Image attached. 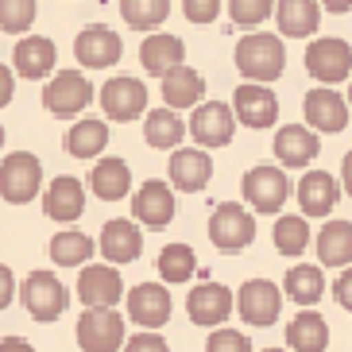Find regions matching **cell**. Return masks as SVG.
<instances>
[{
    "label": "cell",
    "instance_id": "47",
    "mask_svg": "<svg viewBox=\"0 0 352 352\" xmlns=\"http://www.w3.org/2000/svg\"><path fill=\"white\" fill-rule=\"evenodd\" d=\"M318 4H321L325 12H333V16H344V12L352 8V0H318Z\"/></svg>",
    "mask_w": 352,
    "mask_h": 352
},
{
    "label": "cell",
    "instance_id": "49",
    "mask_svg": "<svg viewBox=\"0 0 352 352\" xmlns=\"http://www.w3.org/2000/svg\"><path fill=\"white\" fill-rule=\"evenodd\" d=\"M259 352H290V349H259Z\"/></svg>",
    "mask_w": 352,
    "mask_h": 352
},
{
    "label": "cell",
    "instance_id": "42",
    "mask_svg": "<svg viewBox=\"0 0 352 352\" xmlns=\"http://www.w3.org/2000/svg\"><path fill=\"white\" fill-rule=\"evenodd\" d=\"M124 352H170V344L159 337V333H135V337H128V344H124Z\"/></svg>",
    "mask_w": 352,
    "mask_h": 352
},
{
    "label": "cell",
    "instance_id": "29",
    "mask_svg": "<svg viewBox=\"0 0 352 352\" xmlns=\"http://www.w3.org/2000/svg\"><path fill=\"white\" fill-rule=\"evenodd\" d=\"M321 267H352V221H329L314 236Z\"/></svg>",
    "mask_w": 352,
    "mask_h": 352
},
{
    "label": "cell",
    "instance_id": "27",
    "mask_svg": "<svg viewBox=\"0 0 352 352\" xmlns=\"http://www.w3.org/2000/svg\"><path fill=\"white\" fill-rule=\"evenodd\" d=\"M275 23L287 39H310L321 23L318 0H275Z\"/></svg>",
    "mask_w": 352,
    "mask_h": 352
},
{
    "label": "cell",
    "instance_id": "45",
    "mask_svg": "<svg viewBox=\"0 0 352 352\" xmlns=\"http://www.w3.org/2000/svg\"><path fill=\"white\" fill-rule=\"evenodd\" d=\"M12 298H16V275H12V267L0 263V310L12 306Z\"/></svg>",
    "mask_w": 352,
    "mask_h": 352
},
{
    "label": "cell",
    "instance_id": "10",
    "mask_svg": "<svg viewBox=\"0 0 352 352\" xmlns=\"http://www.w3.org/2000/svg\"><path fill=\"white\" fill-rule=\"evenodd\" d=\"M279 310H283V290L271 279H248L236 290V314L248 321V325H256V329L275 325V321H279Z\"/></svg>",
    "mask_w": 352,
    "mask_h": 352
},
{
    "label": "cell",
    "instance_id": "22",
    "mask_svg": "<svg viewBox=\"0 0 352 352\" xmlns=\"http://www.w3.org/2000/svg\"><path fill=\"white\" fill-rule=\"evenodd\" d=\"M140 63L151 78H166L170 70L186 66V43L170 32H151L140 43Z\"/></svg>",
    "mask_w": 352,
    "mask_h": 352
},
{
    "label": "cell",
    "instance_id": "4",
    "mask_svg": "<svg viewBox=\"0 0 352 352\" xmlns=\"http://www.w3.org/2000/svg\"><path fill=\"white\" fill-rule=\"evenodd\" d=\"M20 302L35 321H58L70 306V290L63 287L54 271H32L20 283Z\"/></svg>",
    "mask_w": 352,
    "mask_h": 352
},
{
    "label": "cell",
    "instance_id": "37",
    "mask_svg": "<svg viewBox=\"0 0 352 352\" xmlns=\"http://www.w3.org/2000/svg\"><path fill=\"white\" fill-rule=\"evenodd\" d=\"M310 221L306 217H279L275 221V248L279 256H302L310 248Z\"/></svg>",
    "mask_w": 352,
    "mask_h": 352
},
{
    "label": "cell",
    "instance_id": "32",
    "mask_svg": "<svg viewBox=\"0 0 352 352\" xmlns=\"http://www.w3.org/2000/svg\"><path fill=\"white\" fill-rule=\"evenodd\" d=\"M283 290H287L290 302H298L302 310H314V302H321V294H325V271L314 267V263H298V267L287 271Z\"/></svg>",
    "mask_w": 352,
    "mask_h": 352
},
{
    "label": "cell",
    "instance_id": "43",
    "mask_svg": "<svg viewBox=\"0 0 352 352\" xmlns=\"http://www.w3.org/2000/svg\"><path fill=\"white\" fill-rule=\"evenodd\" d=\"M333 298H337L341 310L352 314V267H344L341 275H337V283H333Z\"/></svg>",
    "mask_w": 352,
    "mask_h": 352
},
{
    "label": "cell",
    "instance_id": "16",
    "mask_svg": "<svg viewBox=\"0 0 352 352\" xmlns=\"http://www.w3.org/2000/svg\"><path fill=\"white\" fill-rule=\"evenodd\" d=\"M166 175H170V186L175 190L201 194L209 186V178H213V159H209L206 147H178V151H170Z\"/></svg>",
    "mask_w": 352,
    "mask_h": 352
},
{
    "label": "cell",
    "instance_id": "28",
    "mask_svg": "<svg viewBox=\"0 0 352 352\" xmlns=\"http://www.w3.org/2000/svg\"><path fill=\"white\" fill-rule=\"evenodd\" d=\"M89 190L101 201H120V197H128V190H132V170H128V163L116 155L97 159L94 170H89Z\"/></svg>",
    "mask_w": 352,
    "mask_h": 352
},
{
    "label": "cell",
    "instance_id": "21",
    "mask_svg": "<svg viewBox=\"0 0 352 352\" xmlns=\"http://www.w3.org/2000/svg\"><path fill=\"white\" fill-rule=\"evenodd\" d=\"M271 151H275V159H279L283 166H310L314 159H318L321 144H318V132H314L310 124H283L279 132H275V144H271Z\"/></svg>",
    "mask_w": 352,
    "mask_h": 352
},
{
    "label": "cell",
    "instance_id": "36",
    "mask_svg": "<svg viewBox=\"0 0 352 352\" xmlns=\"http://www.w3.org/2000/svg\"><path fill=\"white\" fill-rule=\"evenodd\" d=\"M194 271H197V256L190 244H166L159 252V275H163V283H190Z\"/></svg>",
    "mask_w": 352,
    "mask_h": 352
},
{
    "label": "cell",
    "instance_id": "17",
    "mask_svg": "<svg viewBox=\"0 0 352 352\" xmlns=\"http://www.w3.org/2000/svg\"><path fill=\"white\" fill-rule=\"evenodd\" d=\"M78 298L82 306H116L124 298V279L113 263H85L82 275H78Z\"/></svg>",
    "mask_w": 352,
    "mask_h": 352
},
{
    "label": "cell",
    "instance_id": "2",
    "mask_svg": "<svg viewBox=\"0 0 352 352\" xmlns=\"http://www.w3.org/2000/svg\"><path fill=\"white\" fill-rule=\"evenodd\" d=\"M78 349L82 352H120L128 344L124 314L116 306H89L78 318Z\"/></svg>",
    "mask_w": 352,
    "mask_h": 352
},
{
    "label": "cell",
    "instance_id": "12",
    "mask_svg": "<svg viewBox=\"0 0 352 352\" xmlns=\"http://www.w3.org/2000/svg\"><path fill=\"white\" fill-rule=\"evenodd\" d=\"M97 97H101L104 116H109V120H120V124H128V120L147 113V85L140 82V78H128V74L104 82Z\"/></svg>",
    "mask_w": 352,
    "mask_h": 352
},
{
    "label": "cell",
    "instance_id": "24",
    "mask_svg": "<svg viewBox=\"0 0 352 352\" xmlns=\"http://www.w3.org/2000/svg\"><path fill=\"white\" fill-rule=\"evenodd\" d=\"M337 197H341V186H337V178H333L329 170H310V175H302V182H298L302 217H329L333 206H337Z\"/></svg>",
    "mask_w": 352,
    "mask_h": 352
},
{
    "label": "cell",
    "instance_id": "35",
    "mask_svg": "<svg viewBox=\"0 0 352 352\" xmlns=\"http://www.w3.org/2000/svg\"><path fill=\"white\" fill-rule=\"evenodd\" d=\"M120 16L135 32H155L170 16V0H120Z\"/></svg>",
    "mask_w": 352,
    "mask_h": 352
},
{
    "label": "cell",
    "instance_id": "51",
    "mask_svg": "<svg viewBox=\"0 0 352 352\" xmlns=\"http://www.w3.org/2000/svg\"><path fill=\"white\" fill-rule=\"evenodd\" d=\"M349 104H352V85H349Z\"/></svg>",
    "mask_w": 352,
    "mask_h": 352
},
{
    "label": "cell",
    "instance_id": "50",
    "mask_svg": "<svg viewBox=\"0 0 352 352\" xmlns=\"http://www.w3.org/2000/svg\"><path fill=\"white\" fill-rule=\"evenodd\" d=\"M0 147H4V128H0Z\"/></svg>",
    "mask_w": 352,
    "mask_h": 352
},
{
    "label": "cell",
    "instance_id": "6",
    "mask_svg": "<svg viewBox=\"0 0 352 352\" xmlns=\"http://www.w3.org/2000/svg\"><path fill=\"white\" fill-rule=\"evenodd\" d=\"M209 240H213V248L217 252H244L256 240V221L244 206L236 201H225V206L213 209V217H209Z\"/></svg>",
    "mask_w": 352,
    "mask_h": 352
},
{
    "label": "cell",
    "instance_id": "3",
    "mask_svg": "<svg viewBox=\"0 0 352 352\" xmlns=\"http://www.w3.org/2000/svg\"><path fill=\"white\" fill-rule=\"evenodd\" d=\"M43 190V163L32 151H12L0 159V197L8 206H28Z\"/></svg>",
    "mask_w": 352,
    "mask_h": 352
},
{
    "label": "cell",
    "instance_id": "23",
    "mask_svg": "<svg viewBox=\"0 0 352 352\" xmlns=\"http://www.w3.org/2000/svg\"><path fill=\"white\" fill-rule=\"evenodd\" d=\"M43 213L58 225H70L85 213V186L74 175H58L43 194Z\"/></svg>",
    "mask_w": 352,
    "mask_h": 352
},
{
    "label": "cell",
    "instance_id": "20",
    "mask_svg": "<svg viewBox=\"0 0 352 352\" xmlns=\"http://www.w3.org/2000/svg\"><path fill=\"white\" fill-rule=\"evenodd\" d=\"M232 113H236L240 124L248 128H271L275 116H279V97L271 94L267 85L248 82V85H236V97H232Z\"/></svg>",
    "mask_w": 352,
    "mask_h": 352
},
{
    "label": "cell",
    "instance_id": "5",
    "mask_svg": "<svg viewBox=\"0 0 352 352\" xmlns=\"http://www.w3.org/2000/svg\"><path fill=\"white\" fill-rule=\"evenodd\" d=\"M94 101V85L78 70H58L51 82L43 85V109L51 116H78Z\"/></svg>",
    "mask_w": 352,
    "mask_h": 352
},
{
    "label": "cell",
    "instance_id": "34",
    "mask_svg": "<svg viewBox=\"0 0 352 352\" xmlns=\"http://www.w3.org/2000/svg\"><path fill=\"white\" fill-rule=\"evenodd\" d=\"M51 259L58 263V267H85L89 259H94L97 244L85 232H78V228H63L58 236H51Z\"/></svg>",
    "mask_w": 352,
    "mask_h": 352
},
{
    "label": "cell",
    "instance_id": "46",
    "mask_svg": "<svg viewBox=\"0 0 352 352\" xmlns=\"http://www.w3.org/2000/svg\"><path fill=\"white\" fill-rule=\"evenodd\" d=\"M0 352H35V344L23 341V337H4V341H0Z\"/></svg>",
    "mask_w": 352,
    "mask_h": 352
},
{
    "label": "cell",
    "instance_id": "38",
    "mask_svg": "<svg viewBox=\"0 0 352 352\" xmlns=\"http://www.w3.org/2000/svg\"><path fill=\"white\" fill-rule=\"evenodd\" d=\"M35 16H39L35 0H0V32L4 35H28Z\"/></svg>",
    "mask_w": 352,
    "mask_h": 352
},
{
    "label": "cell",
    "instance_id": "7",
    "mask_svg": "<svg viewBox=\"0 0 352 352\" xmlns=\"http://www.w3.org/2000/svg\"><path fill=\"white\" fill-rule=\"evenodd\" d=\"M240 194L256 213H279L290 197V182L283 175V166H252L240 178Z\"/></svg>",
    "mask_w": 352,
    "mask_h": 352
},
{
    "label": "cell",
    "instance_id": "26",
    "mask_svg": "<svg viewBox=\"0 0 352 352\" xmlns=\"http://www.w3.org/2000/svg\"><path fill=\"white\" fill-rule=\"evenodd\" d=\"M287 349L290 352H325L329 349V321L318 310H298L287 321Z\"/></svg>",
    "mask_w": 352,
    "mask_h": 352
},
{
    "label": "cell",
    "instance_id": "1",
    "mask_svg": "<svg viewBox=\"0 0 352 352\" xmlns=\"http://www.w3.org/2000/svg\"><path fill=\"white\" fill-rule=\"evenodd\" d=\"M236 70L244 74V82L271 85L279 82L287 70V47L275 32H248L236 43Z\"/></svg>",
    "mask_w": 352,
    "mask_h": 352
},
{
    "label": "cell",
    "instance_id": "30",
    "mask_svg": "<svg viewBox=\"0 0 352 352\" xmlns=\"http://www.w3.org/2000/svg\"><path fill=\"white\" fill-rule=\"evenodd\" d=\"M206 97V78L194 66H178L163 78V101L166 109H197Z\"/></svg>",
    "mask_w": 352,
    "mask_h": 352
},
{
    "label": "cell",
    "instance_id": "31",
    "mask_svg": "<svg viewBox=\"0 0 352 352\" xmlns=\"http://www.w3.org/2000/svg\"><path fill=\"white\" fill-rule=\"evenodd\" d=\"M182 135H186V124H182V116L175 109H151L144 116V140L147 147H155V151H170L182 144Z\"/></svg>",
    "mask_w": 352,
    "mask_h": 352
},
{
    "label": "cell",
    "instance_id": "39",
    "mask_svg": "<svg viewBox=\"0 0 352 352\" xmlns=\"http://www.w3.org/2000/svg\"><path fill=\"white\" fill-rule=\"evenodd\" d=\"M228 16H232L236 28L256 32L267 16H275V0H228Z\"/></svg>",
    "mask_w": 352,
    "mask_h": 352
},
{
    "label": "cell",
    "instance_id": "14",
    "mask_svg": "<svg viewBox=\"0 0 352 352\" xmlns=\"http://www.w3.org/2000/svg\"><path fill=\"white\" fill-rule=\"evenodd\" d=\"M74 54H78V63H82L85 70H109V66L120 63L124 43H120V35H116L113 28L94 23V28L78 32V39H74Z\"/></svg>",
    "mask_w": 352,
    "mask_h": 352
},
{
    "label": "cell",
    "instance_id": "11",
    "mask_svg": "<svg viewBox=\"0 0 352 352\" xmlns=\"http://www.w3.org/2000/svg\"><path fill=\"white\" fill-rule=\"evenodd\" d=\"M306 70H310L321 85L344 82L352 74V47L344 39H333V35L314 39L310 47H306Z\"/></svg>",
    "mask_w": 352,
    "mask_h": 352
},
{
    "label": "cell",
    "instance_id": "25",
    "mask_svg": "<svg viewBox=\"0 0 352 352\" xmlns=\"http://www.w3.org/2000/svg\"><path fill=\"white\" fill-rule=\"evenodd\" d=\"M54 58H58V51H54V43L47 39V35H23V39L16 43V51H12V66H16V74L28 78V82L47 78V74L54 70Z\"/></svg>",
    "mask_w": 352,
    "mask_h": 352
},
{
    "label": "cell",
    "instance_id": "18",
    "mask_svg": "<svg viewBox=\"0 0 352 352\" xmlns=\"http://www.w3.org/2000/svg\"><path fill=\"white\" fill-rule=\"evenodd\" d=\"M132 217L147 228H166L175 221V186L170 182H144V186L132 194Z\"/></svg>",
    "mask_w": 352,
    "mask_h": 352
},
{
    "label": "cell",
    "instance_id": "8",
    "mask_svg": "<svg viewBox=\"0 0 352 352\" xmlns=\"http://www.w3.org/2000/svg\"><path fill=\"white\" fill-rule=\"evenodd\" d=\"M232 310H236V294H232L225 283H213V279H201L186 298L190 321L201 325V329H221Z\"/></svg>",
    "mask_w": 352,
    "mask_h": 352
},
{
    "label": "cell",
    "instance_id": "13",
    "mask_svg": "<svg viewBox=\"0 0 352 352\" xmlns=\"http://www.w3.org/2000/svg\"><path fill=\"white\" fill-rule=\"evenodd\" d=\"M302 109H306V124H310L314 132L337 135V132H344V128H349V109H352V104L344 101L337 89H329V85L310 89V94H306V101H302Z\"/></svg>",
    "mask_w": 352,
    "mask_h": 352
},
{
    "label": "cell",
    "instance_id": "40",
    "mask_svg": "<svg viewBox=\"0 0 352 352\" xmlns=\"http://www.w3.org/2000/svg\"><path fill=\"white\" fill-rule=\"evenodd\" d=\"M206 352H252V341L244 337V333L236 329H213L209 333V341H206Z\"/></svg>",
    "mask_w": 352,
    "mask_h": 352
},
{
    "label": "cell",
    "instance_id": "33",
    "mask_svg": "<svg viewBox=\"0 0 352 352\" xmlns=\"http://www.w3.org/2000/svg\"><path fill=\"white\" fill-rule=\"evenodd\" d=\"M109 147V124L97 116H82L78 124L66 132V151L74 159H97Z\"/></svg>",
    "mask_w": 352,
    "mask_h": 352
},
{
    "label": "cell",
    "instance_id": "15",
    "mask_svg": "<svg viewBox=\"0 0 352 352\" xmlns=\"http://www.w3.org/2000/svg\"><path fill=\"white\" fill-rule=\"evenodd\" d=\"M128 321H135L140 329H163L170 321V290L163 283H140L128 290Z\"/></svg>",
    "mask_w": 352,
    "mask_h": 352
},
{
    "label": "cell",
    "instance_id": "44",
    "mask_svg": "<svg viewBox=\"0 0 352 352\" xmlns=\"http://www.w3.org/2000/svg\"><path fill=\"white\" fill-rule=\"evenodd\" d=\"M12 97H16V74H12V66L0 63V109H8Z\"/></svg>",
    "mask_w": 352,
    "mask_h": 352
},
{
    "label": "cell",
    "instance_id": "19",
    "mask_svg": "<svg viewBox=\"0 0 352 352\" xmlns=\"http://www.w3.org/2000/svg\"><path fill=\"white\" fill-rule=\"evenodd\" d=\"M97 248H101V256L109 259L113 267H120V263H132V259H140V252H144V232H140V221H128V217H113V221H104L101 240H97Z\"/></svg>",
    "mask_w": 352,
    "mask_h": 352
},
{
    "label": "cell",
    "instance_id": "48",
    "mask_svg": "<svg viewBox=\"0 0 352 352\" xmlns=\"http://www.w3.org/2000/svg\"><path fill=\"white\" fill-rule=\"evenodd\" d=\"M341 178H344V194L352 197V151L341 159Z\"/></svg>",
    "mask_w": 352,
    "mask_h": 352
},
{
    "label": "cell",
    "instance_id": "9",
    "mask_svg": "<svg viewBox=\"0 0 352 352\" xmlns=\"http://www.w3.org/2000/svg\"><path fill=\"white\" fill-rule=\"evenodd\" d=\"M236 135V113L225 101H201L190 116V140L197 147H228Z\"/></svg>",
    "mask_w": 352,
    "mask_h": 352
},
{
    "label": "cell",
    "instance_id": "41",
    "mask_svg": "<svg viewBox=\"0 0 352 352\" xmlns=\"http://www.w3.org/2000/svg\"><path fill=\"white\" fill-rule=\"evenodd\" d=\"M182 12L190 23H213L221 16V0H182Z\"/></svg>",
    "mask_w": 352,
    "mask_h": 352
}]
</instances>
